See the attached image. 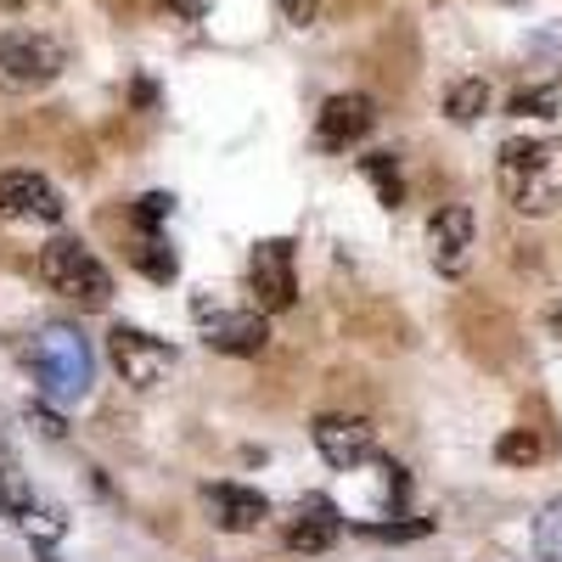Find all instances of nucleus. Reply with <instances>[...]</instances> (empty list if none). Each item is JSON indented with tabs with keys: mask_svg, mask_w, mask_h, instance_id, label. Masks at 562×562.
<instances>
[{
	"mask_svg": "<svg viewBox=\"0 0 562 562\" xmlns=\"http://www.w3.org/2000/svg\"><path fill=\"white\" fill-rule=\"evenodd\" d=\"M501 198L518 214H557L562 209V140H506L495 164Z\"/></svg>",
	"mask_w": 562,
	"mask_h": 562,
	"instance_id": "f257e3e1",
	"label": "nucleus"
},
{
	"mask_svg": "<svg viewBox=\"0 0 562 562\" xmlns=\"http://www.w3.org/2000/svg\"><path fill=\"white\" fill-rule=\"evenodd\" d=\"M29 360H34V378H40L45 400L68 405V400L90 394V371H97V360H90V344L74 333V326H45V333L34 338V349H29Z\"/></svg>",
	"mask_w": 562,
	"mask_h": 562,
	"instance_id": "f03ea898",
	"label": "nucleus"
},
{
	"mask_svg": "<svg viewBox=\"0 0 562 562\" xmlns=\"http://www.w3.org/2000/svg\"><path fill=\"white\" fill-rule=\"evenodd\" d=\"M40 281L52 293L74 299L79 310H108V299H113V276L102 270L97 254H90L85 243H74V237H57V243L40 248Z\"/></svg>",
	"mask_w": 562,
	"mask_h": 562,
	"instance_id": "7ed1b4c3",
	"label": "nucleus"
},
{
	"mask_svg": "<svg viewBox=\"0 0 562 562\" xmlns=\"http://www.w3.org/2000/svg\"><path fill=\"white\" fill-rule=\"evenodd\" d=\"M57 74H63V45L52 34H34V29L0 34V90L29 97V90H45Z\"/></svg>",
	"mask_w": 562,
	"mask_h": 562,
	"instance_id": "20e7f679",
	"label": "nucleus"
},
{
	"mask_svg": "<svg viewBox=\"0 0 562 562\" xmlns=\"http://www.w3.org/2000/svg\"><path fill=\"white\" fill-rule=\"evenodd\" d=\"M108 355L119 366V378L130 389H158L169 371H175V349L153 333H140V326H113L108 333Z\"/></svg>",
	"mask_w": 562,
	"mask_h": 562,
	"instance_id": "39448f33",
	"label": "nucleus"
},
{
	"mask_svg": "<svg viewBox=\"0 0 562 562\" xmlns=\"http://www.w3.org/2000/svg\"><path fill=\"white\" fill-rule=\"evenodd\" d=\"M310 434H315V450L326 456V467H338V473H355V467L378 461V428L366 416L326 411V416H315Z\"/></svg>",
	"mask_w": 562,
	"mask_h": 562,
	"instance_id": "423d86ee",
	"label": "nucleus"
},
{
	"mask_svg": "<svg viewBox=\"0 0 562 562\" xmlns=\"http://www.w3.org/2000/svg\"><path fill=\"white\" fill-rule=\"evenodd\" d=\"M248 288H254V310L265 315H281L299 304V276H293V243H259L254 259H248Z\"/></svg>",
	"mask_w": 562,
	"mask_h": 562,
	"instance_id": "0eeeda50",
	"label": "nucleus"
},
{
	"mask_svg": "<svg viewBox=\"0 0 562 562\" xmlns=\"http://www.w3.org/2000/svg\"><path fill=\"white\" fill-rule=\"evenodd\" d=\"M198 321H203V344L214 355H237V360H254L270 349V326H265V310H209L198 299Z\"/></svg>",
	"mask_w": 562,
	"mask_h": 562,
	"instance_id": "6e6552de",
	"label": "nucleus"
},
{
	"mask_svg": "<svg viewBox=\"0 0 562 562\" xmlns=\"http://www.w3.org/2000/svg\"><path fill=\"white\" fill-rule=\"evenodd\" d=\"M473 237H479V220L467 203H445L434 220H428V254H434V270L439 276H467L473 265Z\"/></svg>",
	"mask_w": 562,
	"mask_h": 562,
	"instance_id": "1a4fd4ad",
	"label": "nucleus"
},
{
	"mask_svg": "<svg viewBox=\"0 0 562 562\" xmlns=\"http://www.w3.org/2000/svg\"><path fill=\"white\" fill-rule=\"evenodd\" d=\"M371 124H378V102L360 97V90H344V97H333L315 113V147L321 153H349L355 140L371 135Z\"/></svg>",
	"mask_w": 562,
	"mask_h": 562,
	"instance_id": "9d476101",
	"label": "nucleus"
},
{
	"mask_svg": "<svg viewBox=\"0 0 562 562\" xmlns=\"http://www.w3.org/2000/svg\"><path fill=\"white\" fill-rule=\"evenodd\" d=\"M0 220H29V225H57L63 220V198L57 186L34 175V169H12L0 175Z\"/></svg>",
	"mask_w": 562,
	"mask_h": 562,
	"instance_id": "9b49d317",
	"label": "nucleus"
},
{
	"mask_svg": "<svg viewBox=\"0 0 562 562\" xmlns=\"http://www.w3.org/2000/svg\"><path fill=\"white\" fill-rule=\"evenodd\" d=\"M203 512H209V524L225 529V535H254L270 518V501L259 490H248V484H209L203 490Z\"/></svg>",
	"mask_w": 562,
	"mask_h": 562,
	"instance_id": "f8f14e48",
	"label": "nucleus"
},
{
	"mask_svg": "<svg viewBox=\"0 0 562 562\" xmlns=\"http://www.w3.org/2000/svg\"><path fill=\"white\" fill-rule=\"evenodd\" d=\"M344 535V518H338V506L326 501V495H304L299 512L288 518V546L315 557V551H333V540Z\"/></svg>",
	"mask_w": 562,
	"mask_h": 562,
	"instance_id": "ddd939ff",
	"label": "nucleus"
},
{
	"mask_svg": "<svg viewBox=\"0 0 562 562\" xmlns=\"http://www.w3.org/2000/svg\"><path fill=\"white\" fill-rule=\"evenodd\" d=\"M130 265L147 281H175L180 276V259H175V248L158 237V231H140V237L130 243Z\"/></svg>",
	"mask_w": 562,
	"mask_h": 562,
	"instance_id": "4468645a",
	"label": "nucleus"
},
{
	"mask_svg": "<svg viewBox=\"0 0 562 562\" xmlns=\"http://www.w3.org/2000/svg\"><path fill=\"white\" fill-rule=\"evenodd\" d=\"M360 169H366L371 186H378V203L383 209H400L405 203V180H400V158L394 153H371V158H360Z\"/></svg>",
	"mask_w": 562,
	"mask_h": 562,
	"instance_id": "2eb2a0df",
	"label": "nucleus"
},
{
	"mask_svg": "<svg viewBox=\"0 0 562 562\" xmlns=\"http://www.w3.org/2000/svg\"><path fill=\"white\" fill-rule=\"evenodd\" d=\"M484 108H490V85H484V79H456V85H450L445 113H450L456 124H473V119H484Z\"/></svg>",
	"mask_w": 562,
	"mask_h": 562,
	"instance_id": "dca6fc26",
	"label": "nucleus"
},
{
	"mask_svg": "<svg viewBox=\"0 0 562 562\" xmlns=\"http://www.w3.org/2000/svg\"><path fill=\"white\" fill-rule=\"evenodd\" d=\"M495 461H506V467H535V461H546V439H540L535 428H512V434H501Z\"/></svg>",
	"mask_w": 562,
	"mask_h": 562,
	"instance_id": "f3484780",
	"label": "nucleus"
},
{
	"mask_svg": "<svg viewBox=\"0 0 562 562\" xmlns=\"http://www.w3.org/2000/svg\"><path fill=\"white\" fill-rule=\"evenodd\" d=\"M535 551H540V562H562V495L540 512V524H535Z\"/></svg>",
	"mask_w": 562,
	"mask_h": 562,
	"instance_id": "a211bd4d",
	"label": "nucleus"
},
{
	"mask_svg": "<svg viewBox=\"0 0 562 562\" xmlns=\"http://www.w3.org/2000/svg\"><path fill=\"white\" fill-rule=\"evenodd\" d=\"M29 506H34V495H29L23 473H18V467H0V512H7L12 524H23Z\"/></svg>",
	"mask_w": 562,
	"mask_h": 562,
	"instance_id": "6ab92c4d",
	"label": "nucleus"
},
{
	"mask_svg": "<svg viewBox=\"0 0 562 562\" xmlns=\"http://www.w3.org/2000/svg\"><path fill=\"white\" fill-rule=\"evenodd\" d=\"M512 119H557V90L551 85H535V90H518L506 108Z\"/></svg>",
	"mask_w": 562,
	"mask_h": 562,
	"instance_id": "aec40b11",
	"label": "nucleus"
},
{
	"mask_svg": "<svg viewBox=\"0 0 562 562\" xmlns=\"http://www.w3.org/2000/svg\"><path fill=\"white\" fill-rule=\"evenodd\" d=\"M18 529H23L29 540H40V546H57V540L68 535V518H63V512H34V506H29V518H23Z\"/></svg>",
	"mask_w": 562,
	"mask_h": 562,
	"instance_id": "412c9836",
	"label": "nucleus"
},
{
	"mask_svg": "<svg viewBox=\"0 0 562 562\" xmlns=\"http://www.w3.org/2000/svg\"><path fill=\"white\" fill-rule=\"evenodd\" d=\"M169 209H175L169 192H147V198L135 203V225H140V231H158V225L169 220Z\"/></svg>",
	"mask_w": 562,
	"mask_h": 562,
	"instance_id": "4be33fe9",
	"label": "nucleus"
},
{
	"mask_svg": "<svg viewBox=\"0 0 562 562\" xmlns=\"http://www.w3.org/2000/svg\"><path fill=\"white\" fill-rule=\"evenodd\" d=\"M434 524L428 518H411V524H360V535H371V540H422Z\"/></svg>",
	"mask_w": 562,
	"mask_h": 562,
	"instance_id": "5701e85b",
	"label": "nucleus"
},
{
	"mask_svg": "<svg viewBox=\"0 0 562 562\" xmlns=\"http://www.w3.org/2000/svg\"><path fill=\"white\" fill-rule=\"evenodd\" d=\"M276 7H281V18H288L293 29H310L321 18V0H276Z\"/></svg>",
	"mask_w": 562,
	"mask_h": 562,
	"instance_id": "b1692460",
	"label": "nucleus"
},
{
	"mask_svg": "<svg viewBox=\"0 0 562 562\" xmlns=\"http://www.w3.org/2000/svg\"><path fill=\"white\" fill-rule=\"evenodd\" d=\"M29 428H40L45 439H63L68 428H63V416L57 411H45V405H29Z\"/></svg>",
	"mask_w": 562,
	"mask_h": 562,
	"instance_id": "393cba45",
	"label": "nucleus"
},
{
	"mask_svg": "<svg viewBox=\"0 0 562 562\" xmlns=\"http://www.w3.org/2000/svg\"><path fill=\"white\" fill-rule=\"evenodd\" d=\"M546 333H551V338H557V344H562V299H557V304H551V310H546Z\"/></svg>",
	"mask_w": 562,
	"mask_h": 562,
	"instance_id": "a878e982",
	"label": "nucleus"
},
{
	"mask_svg": "<svg viewBox=\"0 0 562 562\" xmlns=\"http://www.w3.org/2000/svg\"><path fill=\"white\" fill-rule=\"evenodd\" d=\"M40 562H57V557H40Z\"/></svg>",
	"mask_w": 562,
	"mask_h": 562,
	"instance_id": "bb28decb",
	"label": "nucleus"
}]
</instances>
